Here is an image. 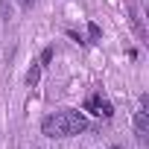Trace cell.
<instances>
[{"label":"cell","mask_w":149,"mask_h":149,"mask_svg":"<svg viewBox=\"0 0 149 149\" xmlns=\"http://www.w3.org/2000/svg\"><path fill=\"white\" fill-rule=\"evenodd\" d=\"M53 53H56L53 47H44V50H41V58H38V67H41V70H44V67L53 61Z\"/></svg>","instance_id":"8992f818"},{"label":"cell","mask_w":149,"mask_h":149,"mask_svg":"<svg viewBox=\"0 0 149 149\" xmlns=\"http://www.w3.org/2000/svg\"><path fill=\"white\" fill-rule=\"evenodd\" d=\"M38 79H41V67H38V61H32V67L26 70V85H29V88H35V85H38Z\"/></svg>","instance_id":"5b68a950"},{"label":"cell","mask_w":149,"mask_h":149,"mask_svg":"<svg viewBox=\"0 0 149 149\" xmlns=\"http://www.w3.org/2000/svg\"><path fill=\"white\" fill-rule=\"evenodd\" d=\"M88 38H91V41H100V38H102V29H100L97 24H88Z\"/></svg>","instance_id":"ba28073f"},{"label":"cell","mask_w":149,"mask_h":149,"mask_svg":"<svg viewBox=\"0 0 149 149\" xmlns=\"http://www.w3.org/2000/svg\"><path fill=\"white\" fill-rule=\"evenodd\" d=\"M134 134H137L140 143H146V134H149V111L146 108L134 111Z\"/></svg>","instance_id":"3957f363"},{"label":"cell","mask_w":149,"mask_h":149,"mask_svg":"<svg viewBox=\"0 0 149 149\" xmlns=\"http://www.w3.org/2000/svg\"><path fill=\"white\" fill-rule=\"evenodd\" d=\"M129 21H132V26H134L137 38H140V41H146V29H143V21H140V12L134 9V3H129Z\"/></svg>","instance_id":"277c9868"},{"label":"cell","mask_w":149,"mask_h":149,"mask_svg":"<svg viewBox=\"0 0 149 149\" xmlns=\"http://www.w3.org/2000/svg\"><path fill=\"white\" fill-rule=\"evenodd\" d=\"M88 117L82 114V111H76V108H61V111H56V114H47L44 120H41V134H47V137H73V134H82V132H88Z\"/></svg>","instance_id":"6da1fadb"},{"label":"cell","mask_w":149,"mask_h":149,"mask_svg":"<svg viewBox=\"0 0 149 149\" xmlns=\"http://www.w3.org/2000/svg\"><path fill=\"white\" fill-rule=\"evenodd\" d=\"M0 18L9 24V18H12V6H9V0H0Z\"/></svg>","instance_id":"52a82bcc"},{"label":"cell","mask_w":149,"mask_h":149,"mask_svg":"<svg viewBox=\"0 0 149 149\" xmlns=\"http://www.w3.org/2000/svg\"><path fill=\"white\" fill-rule=\"evenodd\" d=\"M111 149H126V146H120V143H114V146H111Z\"/></svg>","instance_id":"30bf717a"},{"label":"cell","mask_w":149,"mask_h":149,"mask_svg":"<svg viewBox=\"0 0 149 149\" xmlns=\"http://www.w3.org/2000/svg\"><path fill=\"white\" fill-rule=\"evenodd\" d=\"M85 111H91V114H97V117H102V120H111V117H114V105H111L108 97H102V91H94V94L85 100Z\"/></svg>","instance_id":"7a4b0ae2"},{"label":"cell","mask_w":149,"mask_h":149,"mask_svg":"<svg viewBox=\"0 0 149 149\" xmlns=\"http://www.w3.org/2000/svg\"><path fill=\"white\" fill-rule=\"evenodd\" d=\"M18 6H21V9H32V6H35V0H18Z\"/></svg>","instance_id":"9c48e42d"}]
</instances>
